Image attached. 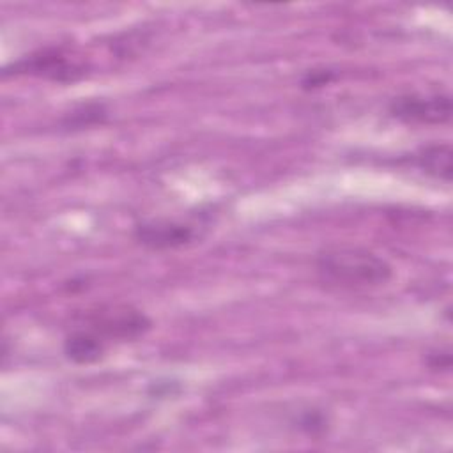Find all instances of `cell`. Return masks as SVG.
I'll return each mask as SVG.
<instances>
[{"mask_svg":"<svg viewBox=\"0 0 453 453\" xmlns=\"http://www.w3.org/2000/svg\"><path fill=\"white\" fill-rule=\"evenodd\" d=\"M319 276L342 288H372L393 278L391 264L372 250L359 246H331L315 260Z\"/></svg>","mask_w":453,"mask_h":453,"instance_id":"6da1fadb","label":"cell"},{"mask_svg":"<svg viewBox=\"0 0 453 453\" xmlns=\"http://www.w3.org/2000/svg\"><path fill=\"white\" fill-rule=\"evenodd\" d=\"M389 115L407 124L441 126L451 119V97L435 94H402L389 103Z\"/></svg>","mask_w":453,"mask_h":453,"instance_id":"7a4b0ae2","label":"cell"},{"mask_svg":"<svg viewBox=\"0 0 453 453\" xmlns=\"http://www.w3.org/2000/svg\"><path fill=\"white\" fill-rule=\"evenodd\" d=\"M12 69L16 74L27 73L60 83L76 81L87 73V65L83 62L71 58L60 48L39 50L37 53H32L30 57L12 64Z\"/></svg>","mask_w":453,"mask_h":453,"instance_id":"3957f363","label":"cell"},{"mask_svg":"<svg viewBox=\"0 0 453 453\" xmlns=\"http://www.w3.org/2000/svg\"><path fill=\"white\" fill-rule=\"evenodd\" d=\"M90 324L94 333L119 340H133L150 329V320L142 311L129 306H113L94 311L90 315Z\"/></svg>","mask_w":453,"mask_h":453,"instance_id":"277c9868","label":"cell"},{"mask_svg":"<svg viewBox=\"0 0 453 453\" xmlns=\"http://www.w3.org/2000/svg\"><path fill=\"white\" fill-rule=\"evenodd\" d=\"M196 232L191 225L170 221V219H150L142 221L134 226L133 237L145 248L150 250H173L189 244Z\"/></svg>","mask_w":453,"mask_h":453,"instance_id":"5b68a950","label":"cell"},{"mask_svg":"<svg viewBox=\"0 0 453 453\" xmlns=\"http://www.w3.org/2000/svg\"><path fill=\"white\" fill-rule=\"evenodd\" d=\"M64 354L78 365L96 363L104 354V340L94 331H73L64 342Z\"/></svg>","mask_w":453,"mask_h":453,"instance_id":"8992f818","label":"cell"},{"mask_svg":"<svg viewBox=\"0 0 453 453\" xmlns=\"http://www.w3.org/2000/svg\"><path fill=\"white\" fill-rule=\"evenodd\" d=\"M416 165L428 175L449 182L451 180V147L449 143H434L418 150Z\"/></svg>","mask_w":453,"mask_h":453,"instance_id":"52a82bcc","label":"cell"},{"mask_svg":"<svg viewBox=\"0 0 453 453\" xmlns=\"http://www.w3.org/2000/svg\"><path fill=\"white\" fill-rule=\"evenodd\" d=\"M333 80V73L331 71H311L306 74V78L303 80V87L306 88H315V87H322L326 83H329Z\"/></svg>","mask_w":453,"mask_h":453,"instance_id":"ba28073f","label":"cell"},{"mask_svg":"<svg viewBox=\"0 0 453 453\" xmlns=\"http://www.w3.org/2000/svg\"><path fill=\"white\" fill-rule=\"evenodd\" d=\"M426 365L432 368V370H448L451 366V356L448 350L444 352H430L426 356Z\"/></svg>","mask_w":453,"mask_h":453,"instance_id":"9c48e42d","label":"cell"}]
</instances>
